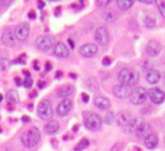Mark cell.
<instances>
[{"label":"cell","instance_id":"obj_1","mask_svg":"<svg viewBox=\"0 0 165 151\" xmlns=\"http://www.w3.org/2000/svg\"><path fill=\"white\" fill-rule=\"evenodd\" d=\"M118 80L120 82V85L126 86L128 88L135 87L139 81V74L134 69L124 68L118 74Z\"/></svg>","mask_w":165,"mask_h":151},{"label":"cell","instance_id":"obj_2","mask_svg":"<svg viewBox=\"0 0 165 151\" xmlns=\"http://www.w3.org/2000/svg\"><path fill=\"white\" fill-rule=\"evenodd\" d=\"M40 138H41V134L38 128H31L23 134L22 142L26 148H33L38 144Z\"/></svg>","mask_w":165,"mask_h":151},{"label":"cell","instance_id":"obj_3","mask_svg":"<svg viewBox=\"0 0 165 151\" xmlns=\"http://www.w3.org/2000/svg\"><path fill=\"white\" fill-rule=\"evenodd\" d=\"M148 97V92L144 87H135L130 92L129 99L134 105H141L147 100Z\"/></svg>","mask_w":165,"mask_h":151},{"label":"cell","instance_id":"obj_4","mask_svg":"<svg viewBox=\"0 0 165 151\" xmlns=\"http://www.w3.org/2000/svg\"><path fill=\"white\" fill-rule=\"evenodd\" d=\"M38 115L40 116V118L44 121H51L53 116V108L50 100L43 99L42 102H40L38 106Z\"/></svg>","mask_w":165,"mask_h":151},{"label":"cell","instance_id":"obj_5","mask_svg":"<svg viewBox=\"0 0 165 151\" xmlns=\"http://www.w3.org/2000/svg\"><path fill=\"white\" fill-rule=\"evenodd\" d=\"M102 123H103V120L96 113H92L85 118V126L90 131H98L102 128Z\"/></svg>","mask_w":165,"mask_h":151},{"label":"cell","instance_id":"obj_6","mask_svg":"<svg viewBox=\"0 0 165 151\" xmlns=\"http://www.w3.org/2000/svg\"><path fill=\"white\" fill-rule=\"evenodd\" d=\"M35 44H36L38 50L46 52L54 48L56 41H54V37H51V36H40L36 38Z\"/></svg>","mask_w":165,"mask_h":151},{"label":"cell","instance_id":"obj_7","mask_svg":"<svg viewBox=\"0 0 165 151\" xmlns=\"http://www.w3.org/2000/svg\"><path fill=\"white\" fill-rule=\"evenodd\" d=\"M94 38H95V41H96L100 45H103V46H105V45L109 44L110 35H109V32H108V30H106V27H104V26H101V27L96 28L95 33H94Z\"/></svg>","mask_w":165,"mask_h":151},{"label":"cell","instance_id":"obj_8","mask_svg":"<svg viewBox=\"0 0 165 151\" xmlns=\"http://www.w3.org/2000/svg\"><path fill=\"white\" fill-rule=\"evenodd\" d=\"M15 37L18 41H25L30 35V25L27 23H20L15 28Z\"/></svg>","mask_w":165,"mask_h":151},{"label":"cell","instance_id":"obj_9","mask_svg":"<svg viewBox=\"0 0 165 151\" xmlns=\"http://www.w3.org/2000/svg\"><path fill=\"white\" fill-rule=\"evenodd\" d=\"M148 97L154 104H162L165 100V92L160 88H152L148 90Z\"/></svg>","mask_w":165,"mask_h":151},{"label":"cell","instance_id":"obj_10","mask_svg":"<svg viewBox=\"0 0 165 151\" xmlns=\"http://www.w3.org/2000/svg\"><path fill=\"white\" fill-rule=\"evenodd\" d=\"M97 45L93 44V43H87V44H84L79 48V53L84 58H92V56H94L97 53Z\"/></svg>","mask_w":165,"mask_h":151},{"label":"cell","instance_id":"obj_11","mask_svg":"<svg viewBox=\"0 0 165 151\" xmlns=\"http://www.w3.org/2000/svg\"><path fill=\"white\" fill-rule=\"evenodd\" d=\"M72 110V100H69L68 98H64V100H61L58 107H57V113L60 116H67L70 111Z\"/></svg>","mask_w":165,"mask_h":151},{"label":"cell","instance_id":"obj_12","mask_svg":"<svg viewBox=\"0 0 165 151\" xmlns=\"http://www.w3.org/2000/svg\"><path fill=\"white\" fill-rule=\"evenodd\" d=\"M132 117L134 116L131 115V113H129V112H121L116 117V124H118V126H120V128H127Z\"/></svg>","mask_w":165,"mask_h":151},{"label":"cell","instance_id":"obj_13","mask_svg":"<svg viewBox=\"0 0 165 151\" xmlns=\"http://www.w3.org/2000/svg\"><path fill=\"white\" fill-rule=\"evenodd\" d=\"M53 52H54V56H57L58 58H68L69 56V49L67 48V45L62 43V42H58L56 43L54 48H53Z\"/></svg>","mask_w":165,"mask_h":151},{"label":"cell","instance_id":"obj_14","mask_svg":"<svg viewBox=\"0 0 165 151\" xmlns=\"http://www.w3.org/2000/svg\"><path fill=\"white\" fill-rule=\"evenodd\" d=\"M146 51L148 53V56H158L162 51V44L158 41H149L148 44H147Z\"/></svg>","mask_w":165,"mask_h":151},{"label":"cell","instance_id":"obj_15","mask_svg":"<svg viewBox=\"0 0 165 151\" xmlns=\"http://www.w3.org/2000/svg\"><path fill=\"white\" fill-rule=\"evenodd\" d=\"M1 41L6 46H14L16 44L15 34L11 30H6L1 35Z\"/></svg>","mask_w":165,"mask_h":151},{"label":"cell","instance_id":"obj_16","mask_svg":"<svg viewBox=\"0 0 165 151\" xmlns=\"http://www.w3.org/2000/svg\"><path fill=\"white\" fill-rule=\"evenodd\" d=\"M113 95L116 96V98H120V99H123V98H127L130 96V90L128 87L122 85H116L113 87Z\"/></svg>","mask_w":165,"mask_h":151},{"label":"cell","instance_id":"obj_17","mask_svg":"<svg viewBox=\"0 0 165 151\" xmlns=\"http://www.w3.org/2000/svg\"><path fill=\"white\" fill-rule=\"evenodd\" d=\"M162 78V74L161 72L156 69H150V70L147 71L146 74V80L148 84L150 85H155V84H157L158 81L161 80Z\"/></svg>","mask_w":165,"mask_h":151},{"label":"cell","instance_id":"obj_18","mask_svg":"<svg viewBox=\"0 0 165 151\" xmlns=\"http://www.w3.org/2000/svg\"><path fill=\"white\" fill-rule=\"evenodd\" d=\"M158 141H160V139H158L157 134L150 133V134H148V135L145 138L144 142H145V146H146L148 149H155V148L158 146Z\"/></svg>","mask_w":165,"mask_h":151},{"label":"cell","instance_id":"obj_19","mask_svg":"<svg viewBox=\"0 0 165 151\" xmlns=\"http://www.w3.org/2000/svg\"><path fill=\"white\" fill-rule=\"evenodd\" d=\"M94 105L97 107V108L102 110V111H106V110L110 108L111 103H110V100L106 97H96L94 99Z\"/></svg>","mask_w":165,"mask_h":151},{"label":"cell","instance_id":"obj_20","mask_svg":"<svg viewBox=\"0 0 165 151\" xmlns=\"http://www.w3.org/2000/svg\"><path fill=\"white\" fill-rule=\"evenodd\" d=\"M150 125L149 124H147V123H145V122H141V124L137 128V130H136L135 134L138 138H143V136H145L146 138L148 134H150L149 131H150Z\"/></svg>","mask_w":165,"mask_h":151},{"label":"cell","instance_id":"obj_21","mask_svg":"<svg viewBox=\"0 0 165 151\" xmlns=\"http://www.w3.org/2000/svg\"><path fill=\"white\" fill-rule=\"evenodd\" d=\"M102 16H103L105 22H108V23H114L116 22V19H118L116 13L114 10H112V9H104Z\"/></svg>","mask_w":165,"mask_h":151},{"label":"cell","instance_id":"obj_22","mask_svg":"<svg viewBox=\"0 0 165 151\" xmlns=\"http://www.w3.org/2000/svg\"><path fill=\"white\" fill-rule=\"evenodd\" d=\"M44 130L48 134H54V133H57L58 130H59V123L57 121H52V120H51V121H49L44 125Z\"/></svg>","mask_w":165,"mask_h":151},{"label":"cell","instance_id":"obj_23","mask_svg":"<svg viewBox=\"0 0 165 151\" xmlns=\"http://www.w3.org/2000/svg\"><path fill=\"white\" fill-rule=\"evenodd\" d=\"M141 122L138 117H132L131 121H130V123L128 124L127 126V132L128 133H135L136 130H137V128H138L140 124H141Z\"/></svg>","mask_w":165,"mask_h":151},{"label":"cell","instance_id":"obj_24","mask_svg":"<svg viewBox=\"0 0 165 151\" xmlns=\"http://www.w3.org/2000/svg\"><path fill=\"white\" fill-rule=\"evenodd\" d=\"M144 24L147 28H154L156 26V18L153 14H147L144 17Z\"/></svg>","mask_w":165,"mask_h":151},{"label":"cell","instance_id":"obj_25","mask_svg":"<svg viewBox=\"0 0 165 151\" xmlns=\"http://www.w3.org/2000/svg\"><path fill=\"white\" fill-rule=\"evenodd\" d=\"M132 5H134V1L132 0H119V1H116V6L118 8L120 9V10H128V9H130L132 7Z\"/></svg>","mask_w":165,"mask_h":151},{"label":"cell","instance_id":"obj_26","mask_svg":"<svg viewBox=\"0 0 165 151\" xmlns=\"http://www.w3.org/2000/svg\"><path fill=\"white\" fill-rule=\"evenodd\" d=\"M74 92V87L72 86H67V87H64L58 90V96L59 97H62V98H67L68 96H70Z\"/></svg>","mask_w":165,"mask_h":151},{"label":"cell","instance_id":"obj_27","mask_svg":"<svg viewBox=\"0 0 165 151\" xmlns=\"http://www.w3.org/2000/svg\"><path fill=\"white\" fill-rule=\"evenodd\" d=\"M86 86H87V88L90 89L92 92L98 90V84L95 78H88L86 80Z\"/></svg>","mask_w":165,"mask_h":151},{"label":"cell","instance_id":"obj_28","mask_svg":"<svg viewBox=\"0 0 165 151\" xmlns=\"http://www.w3.org/2000/svg\"><path fill=\"white\" fill-rule=\"evenodd\" d=\"M7 99L9 100V103H17L19 100V96H18V92H16V90H9L7 92Z\"/></svg>","mask_w":165,"mask_h":151},{"label":"cell","instance_id":"obj_29","mask_svg":"<svg viewBox=\"0 0 165 151\" xmlns=\"http://www.w3.org/2000/svg\"><path fill=\"white\" fill-rule=\"evenodd\" d=\"M10 68V60L7 58H1L0 59V71H7Z\"/></svg>","mask_w":165,"mask_h":151},{"label":"cell","instance_id":"obj_30","mask_svg":"<svg viewBox=\"0 0 165 151\" xmlns=\"http://www.w3.org/2000/svg\"><path fill=\"white\" fill-rule=\"evenodd\" d=\"M88 144H90V141L87 140V139H82L75 147V151H82Z\"/></svg>","mask_w":165,"mask_h":151},{"label":"cell","instance_id":"obj_31","mask_svg":"<svg viewBox=\"0 0 165 151\" xmlns=\"http://www.w3.org/2000/svg\"><path fill=\"white\" fill-rule=\"evenodd\" d=\"M113 121H114V114H113L112 112H108V113L105 114L104 118H103V122H104L105 124L110 125V124H112Z\"/></svg>","mask_w":165,"mask_h":151},{"label":"cell","instance_id":"obj_32","mask_svg":"<svg viewBox=\"0 0 165 151\" xmlns=\"http://www.w3.org/2000/svg\"><path fill=\"white\" fill-rule=\"evenodd\" d=\"M157 4V8L158 10H160V14H161V16L163 17V18H165V1H157L156 2Z\"/></svg>","mask_w":165,"mask_h":151},{"label":"cell","instance_id":"obj_33","mask_svg":"<svg viewBox=\"0 0 165 151\" xmlns=\"http://www.w3.org/2000/svg\"><path fill=\"white\" fill-rule=\"evenodd\" d=\"M23 86H24L25 88H31V87L33 86V80H32V78H26L25 80L23 81Z\"/></svg>","mask_w":165,"mask_h":151},{"label":"cell","instance_id":"obj_34","mask_svg":"<svg viewBox=\"0 0 165 151\" xmlns=\"http://www.w3.org/2000/svg\"><path fill=\"white\" fill-rule=\"evenodd\" d=\"M111 63H112V60L110 59L109 56H104V58H103V60H102V64H103V66H110V64H111Z\"/></svg>","mask_w":165,"mask_h":151},{"label":"cell","instance_id":"obj_35","mask_svg":"<svg viewBox=\"0 0 165 151\" xmlns=\"http://www.w3.org/2000/svg\"><path fill=\"white\" fill-rule=\"evenodd\" d=\"M25 59H26V56H25V54H22L20 58H18L17 60L14 61V63H20V64H24V63H25Z\"/></svg>","mask_w":165,"mask_h":151},{"label":"cell","instance_id":"obj_36","mask_svg":"<svg viewBox=\"0 0 165 151\" xmlns=\"http://www.w3.org/2000/svg\"><path fill=\"white\" fill-rule=\"evenodd\" d=\"M122 149V143H116L111 149V151H120Z\"/></svg>","mask_w":165,"mask_h":151},{"label":"cell","instance_id":"obj_37","mask_svg":"<svg viewBox=\"0 0 165 151\" xmlns=\"http://www.w3.org/2000/svg\"><path fill=\"white\" fill-rule=\"evenodd\" d=\"M109 4H110L109 0H106V1H101V0H98V1H97V5L100 6V7H102V8L106 7V6H108Z\"/></svg>","mask_w":165,"mask_h":151},{"label":"cell","instance_id":"obj_38","mask_svg":"<svg viewBox=\"0 0 165 151\" xmlns=\"http://www.w3.org/2000/svg\"><path fill=\"white\" fill-rule=\"evenodd\" d=\"M82 99L84 103H88V100H90V96H88V94H85V92H84L82 95Z\"/></svg>","mask_w":165,"mask_h":151},{"label":"cell","instance_id":"obj_39","mask_svg":"<svg viewBox=\"0 0 165 151\" xmlns=\"http://www.w3.org/2000/svg\"><path fill=\"white\" fill-rule=\"evenodd\" d=\"M28 17H30V19H35V18H36V14H35V11L31 10L30 13H28Z\"/></svg>","mask_w":165,"mask_h":151},{"label":"cell","instance_id":"obj_40","mask_svg":"<svg viewBox=\"0 0 165 151\" xmlns=\"http://www.w3.org/2000/svg\"><path fill=\"white\" fill-rule=\"evenodd\" d=\"M51 69H52V66H51V63H45V70L46 71H50L51 70Z\"/></svg>","mask_w":165,"mask_h":151},{"label":"cell","instance_id":"obj_41","mask_svg":"<svg viewBox=\"0 0 165 151\" xmlns=\"http://www.w3.org/2000/svg\"><path fill=\"white\" fill-rule=\"evenodd\" d=\"M15 82H16V85H17V86H22L23 85L22 80H20L19 78H15Z\"/></svg>","mask_w":165,"mask_h":151},{"label":"cell","instance_id":"obj_42","mask_svg":"<svg viewBox=\"0 0 165 151\" xmlns=\"http://www.w3.org/2000/svg\"><path fill=\"white\" fill-rule=\"evenodd\" d=\"M141 2H144V4H148V5L153 4V1H152V0H141Z\"/></svg>","mask_w":165,"mask_h":151},{"label":"cell","instance_id":"obj_43","mask_svg":"<svg viewBox=\"0 0 165 151\" xmlns=\"http://www.w3.org/2000/svg\"><path fill=\"white\" fill-rule=\"evenodd\" d=\"M44 87V82L43 81H38V88H43Z\"/></svg>","mask_w":165,"mask_h":151},{"label":"cell","instance_id":"obj_44","mask_svg":"<svg viewBox=\"0 0 165 151\" xmlns=\"http://www.w3.org/2000/svg\"><path fill=\"white\" fill-rule=\"evenodd\" d=\"M23 122H28L30 121V117H28V116H23Z\"/></svg>","mask_w":165,"mask_h":151},{"label":"cell","instance_id":"obj_45","mask_svg":"<svg viewBox=\"0 0 165 151\" xmlns=\"http://www.w3.org/2000/svg\"><path fill=\"white\" fill-rule=\"evenodd\" d=\"M61 76H62V72H61V71H58L56 74V78H60Z\"/></svg>","mask_w":165,"mask_h":151},{"label":"cell","instance_id":"obj_46","mask_svg":"<svg viewBox=\"0 0 165 151\" xmlns=\"http://www.w3.org/2000/svg\"><path fill=\"white\" fill-rule=\"evenodd\" d=\"M24 74H25V76H26V78H31V74H30V72H28V71H24Z\"/></svg>","mask_w":165,"mask_h":151},{"label":"cell","instance_id":"obj_47","mask_svg":"<svg viewBox=\"0 0 165 151\" xmlns=\"http://www.w3.org/2000/svg\"><path fill=\"white\" fill-rule=\"evenodd\" d=\"M38 7H40V8H43V7H44V2H43V1L38 2Z\"/></svg>","mask_w":165,"mask_h":151},{"label":"cell","instance_id":"obj_48","mask_svg":"<svg viewBox=\"0 0 165 151\" xmlns=\"http://www.w3.org/2000/svg\"><path fill=\"white\" fill-rule=\"evenodd\" d=\"M34 69H35V70H38V69H40V68H38V63H36V62H34Z\"/></svg>","mask_w":165,"mask_h":151},{"label":"cell","instance_id":"obj_49","mask_svg":"<svg viewBox=\"0 0 165 151\" xmlns=\"http://www.w3.org/2000/svg\"><path fill=\"white\" fill-rule=\"evenodd\" d=\"M68 42H69V44H70V48L74 49V43H72V40H69V41H68Z\"/></svg>","mask_w":165,"mask_h":151},{"label":"cell","instance_id":"obj_50","mask_svg":"<svg viewBox=\"0 0 165 151\" xmlns=\"http://www.w3.org/2000/svg\"><path fill=\"white\" fill-rule=\"evenodd\" d=\"M2 99H4V95H2V94H0V103L2 102Z\"/></svg>","mask_w":165,"mask_h":151},{"label":"cell","instance_id":"obj_51","mask_svg":"<svg viewBox=\"0 0 165 151\" xmlns=\"http://www.w3.org/2000/svg\"><path fill=\"white\" fill-rule=\"evenodd\" d=\"M163 78H164V85H165V72H164V77Z\"/></svg>","mask_w":165,"mask_h":151},{"label":"cell","instance_id":"obj_52","mask_svg":"<svg viewBox=\"0 0 165 151\" xmlns=\"http://www.w3.org/2000/svg\"><path fill=\"white\" fill-rule=\"evenodd\" d=\"M1 131H2V130H1V129H0V132H1Z\"/></svg>","mask_w":165,"mask_h":151}]
</instances>
